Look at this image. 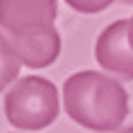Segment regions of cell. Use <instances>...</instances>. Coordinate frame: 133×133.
<instances>
[{"mask_svg":"<svg viewBox=\"0 0 133 133\" xmlns=\"http://www.w3.org/2000/svg\"><path fill=\"white\" fill-rule=\"evenodd\" d=\"M95 58L109 75L123 82L133 80V46L128 41V19H116L102 29L95 44Z\"/></svg>","mask_w":133,"mask_h":133,"instance_id":"cell-4","label":"cell"},{"mask_svg":"<svg viewBox=\"0 0 133 133\" xmlns=\"http://www.w3.org/2000/svg\"><path fill=\"white\" fill-rule=\"evenodd\" d=\"M128 41H131V46H133V17L128 19Z\"/></svg>","mask_w":133,"mask_h":133,"instance_id":"cell-9","label":"cell"},{"mask_svg":"<svg viewBox=\"0 0 133 133\" xmlns=\"http://www.w3.org/2000/svg\"><path fill=\"white\" fill-rule=\"evenodd\" d=\"M65 5H70L75 12L82 15H97L104 12L109 5H114V0H65Z\"/></svg>","mask_w":133,"mask_h":133,"instance_id":"cell-7","label":"cell"},{"mask_svg":"<svg viewBox=\"0 0 133 133\" xmlns=\"http://www.w3.org/2000/svg\"><path fill=\"white\" fill-rule=\"evenodd\" d=\"M56 0H0V29L7 39H22L56 27Z\"/></svg>","mask_w":133,"mask_h":133,"instance_id":"cell-3","label":"cell"},{"mask_svg":"<svg viewBox=\"0 0 133 133\" xmlns=\"http://www.w3.org/2000/svg\"><path fill=\"white\" fill-rule=\"evenodd\" d=\"M19 65H22V61L17 58V53H15L12 44L7 41L5 32L0 29V92L7 90L19 77Z\"/></svg>","mask_w":133,"mask_h":133,"instance_id":"cell-6","label":"cell"},{"mask_svg":"<svg viewBox=\"0 0 133 133\" xmlns=\"http://www.w3.org/2000/svg\"><path fill=\"white\" fill-rule=\"evenodd\" d=\"M61 114V97L51 80L41 75L17 77L5 95V119L15 128L41 131Z\"/></svg>","mask_w":133,"mask_h":133,"instance_id":"cell-2","label":"cell"},{"mask_svg":"<svg viewBox=\"0 0 133 133\" xmlns=\"http://www.w3.org/2000/svg\"><path fill=\"white\" fill-rule=\"evenodd\" d=\"M7 41L12 44L22 65L34 70L56 63V58L61 56V34L56 27H49L39 34H29L22 39H7Z\"/></svg>","mask_w":133,"mask_h":133,"instance_id":"cell-5","label":"cell"},{"mask_svg":"<svg viewBox=\"0 0 133 133\" xmlns=\"http://www.w3.org/2000/svg\"><path fill=\"white\" fill-rule=\"evenodd\" d=\"M119 133H133V80H131V111H128V119Z\"/></svg>","mask_w":133,"mask_h":133,"instance_id":"cell-8","label":"cell"},{"mask_svg":"<svg viewBox=\"0 0 133 133\" xmlns=\"http://www.w3.org/2000/svg\"><path fill=\"white\" fill-rule=\"evenodd\" d=\"M126 3H131V0H126Z\"/></svg>","mask_w":133,"mask_h":133,"instance_id":"cell-10","label":"cell"},{"mask_svg":"<svg viewBox=\"0 0 133 133\" xmlns=\"http://www.w3.org/2000/svg\"><path fill=\"white\" fill-rule=\"evenodd\" d=\"M63 107L77 126L119 133L131 111V82L97 70L73 73L63 82Z\"/></svg>","mask_w":133,"mask_h":133,"instance_id":"cell-1","label":"cell"}]
</instances>
